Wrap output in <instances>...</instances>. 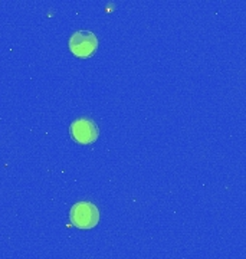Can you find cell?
<instances>
[{
	"mask_svg": "<svg viewBox=\"0 0 246 259\" xmlns=\"http://www.w3.org/2000/svg\"><path fill=\"white\" fill-rule=\"evenodd\" d=\"M71 222L79 229H92L100 222V212L94 203L79 202L71 209Z\"/></svg>",
	"mask_w": 246,
	"mask_h": 259,
	"instance_id": "1",
	"label": "cell"
},
{
	"mask_svg": "<svg viewBox=\"0 0 246 259\" xmlns=\"http://www.w3.org/2000/svg\"><path fill=\"white\" fill-rule=\"evenodd\" d=\"M69 49L78 58H90L98 49V39L90 30H78L69 39Z\"/></svg>",
	"mask_w": 246,
	"mask_h": 259,
	"instance_id": "2",
	"label": "cell"
},
{
	"mask_svg": "<svg viewBox=\"0 0 246 259\" xmlns=\"http://www.w3.org/2000/svg\"><path fill=\"white\" fill-rule=\"evenodd\" d=\"M98 125L90 118H78L71 125V136L79 144H92L98 139Z\"/></svg>",
	"mask_w": 246,
	"mask_h": 259,
	"instance_id": "3",
	"label": "cell"
}]
</instances>
